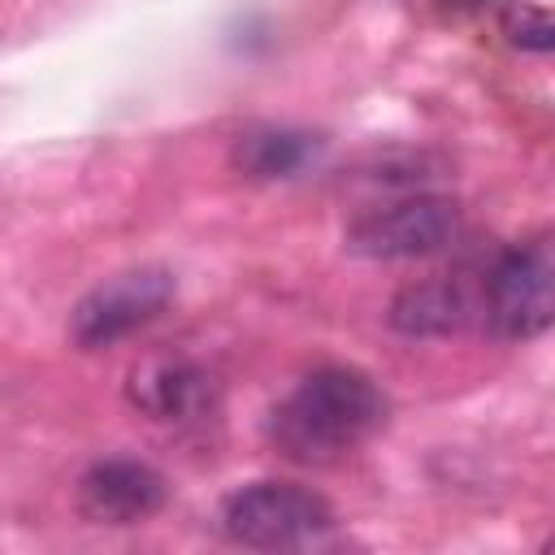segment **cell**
Segmentation results:
<instances>
[{
  "instance_id": "obj_1",
  "label": "cell",
  "mask_w": 555,
  "mask_h": 555,
  "mask_svg": "<svg viewBox=\"0 0 555 555\" xmlns=\"http://www.w3.org/2000/svg\"><path fill=\"white\" fill-rule=\"evenodd\" d=\"M386 421L382 386L356 364H321L273 408L269 438L295 464H338Z\"/></svg>"
},
{
  "instance_id": "obj_2",
  "label": "cell",
  "mask_w": 555,
  "mask_h": 555,
  "mask_svg": "<svg viewBox=\"0 0 555 555\" xmlns=\"http://www.w3.org/2000/svg\"><path fill=\"white\" fill-rule=\"evenodd\" d=\"M221 533L251 551H304L334 529V507L295 481H251L221 499Z\"/></svg>"
},
{
  "instance_id": "obj_3",
  "label": "cell",
  "mask_w": 555,
  "mask_h": 555,
  "mask_svg": "<svg viewBox=\"0 0 555 555\" xmlns=\"http://www.w3.org/2000/svg\"><path fill=\"white\" fill-rule=\"evenodd\" d=\"M551 282H555V256L546 238L507 247L490 264L486 291H481V312L490 334L507 343L538 338L551 325V308H555Z\"/></svg>"
},
{
  "instance_id": "obj_4",
  "label": "cell",
  "mask_w": 555,
  "mask_h": 555,
  "mask_svg": "<svg viewBox=\"0 0 555 555\" xmlns=\"http://www.w3.org/2000/svg\"><path fill=\"white\" fill-rule=\"evenodd\" d=\"M460 234V204L447 195H408L360 212L343 243L364 260H416L442 251Z\"/></svg>"
},
{
  "instance_id": "obj_5",
  "label": "cell",
  "mask_w": 555,
  "mask_h": 555,
  "mask_svg": "<svg viewBox=\"0 0 555 555\" xmlns=\"http://www.w3.org/2000/svg\"><path fill=\"white\" fill-rule=\"evenodd\" d=\"M173 299V273L165 264H139L91 286L69 312V338L82 351L108 347L139 325L156 321Z\"/></svg>"
},
{
  "instance_id": "obj_6",
  "label": "cell",
  "mask_w": 555,
  "mask_h": 555,
  "mask_svg": "<svg viewBox=\"0 0 555 555\" xmlns=\"http://www.w3.org/2000/svg\"><path fill=\"white\" fill-rule=\"evenodd\" d=\"M169 499V481L143 460H100L78 477V512L95 525H139Z\"/></svg>"
},
{
  "instance_id": "obj_7",
  "label": "cell",
  "mask_w": 555,
  "mask_h": 555,
  "mask_svg": "<svg viewBox=\"0 0 555 555\" xmlns=\"http://www.w3.org/2000/svg\"><path fill=\"white\" fill-rule=\"evenodd\" d=\"M126 395L152 421H195L212 403V382L191 356L156 351L130 369Z\"/></svg>"
},
{
  "instance_id": "obj_8",
  "label": "cell",
  "mask_w": 555,
  "mask_h": 555,
  "mask_svg": "<svg viewBox=\"0 0 555 555\" xmlns=\"http://www.w3.org/2000/svg\"><path fill=\"white\" fill-rule=\"evenodd\" d=\"M473 312L477 308L455 278H425V282L403 286L390 299L386 317H390V330H399L408 338H442V334L464 330Z\"/></svg>"
},
{
  "instance_id": "obj_9",
  "label": "cell",
  "mask_w": 555,
  "mask_h": 555,
  "mask_svg": "<svg viewBox=\"0 0 555 555\" xmlns=\"http://www.w3.org/2000/svg\"><path fill=\"white\" fill-rule=\"evenodd\" d=\"M317 160V139L291 126H256L234 139V165L247 178L273 182V178H295Z\"/></svg>"
},
{
  "instance_id": "obj_10",
  "label": "cell",
  "mask_w": 555,
  "mask_h": 555,
  "mask_svg": "<svg viewBox=\"0 0 555 555\" xmlns=\"http://www.w3.org/2000/svg\"><path fill=\"white\" fill-rule=\"evenodd\" d=\"M503 35L516 43V48H529V52H546L555 43V22L542 4H529V0H512L503 9Z\"/></svg>"
},
{
  "instance_id": "obj_11",
  "label": "cell",
  "mask_w": 555,
  "mask_h": 555,
  "mask_svg": "<svg viewBox=\"0 0 555 555\" xmlns=\"http://www.w3.org/2000/svg\"><path fill=\"white\" fill-rule=\"evenodd\" d=\"M447 4H455V9H481L486 0H447Z\"/></svg>"
}]
</instances>
